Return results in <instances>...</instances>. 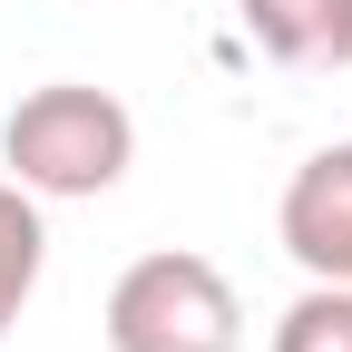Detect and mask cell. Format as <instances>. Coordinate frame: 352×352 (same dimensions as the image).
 <instances>
[{
	"label": "cell",
	"instance_id": "3957f363",
	"mask_svg": "<svg viewBox=\"0 0 352 352\" xmlns=\"http://www.w3.org/2000/svg\"><path fill=\"white\" fill-rule=\"evenodd\" d=\"M274 235L303 264V284H352V138L314 147L284 176V206H274Z\"/></svg>",
	"mask_w": 352,
	"mask_h": 352
},
{
	"label": "cell",
	"instance_id": "5b68a950",
	"mask_svg": "<svg viewBox=\"0 0 352 352\" xmlns=\"http://www.w3.org/2000/svg\"><path fill=\"white\" fill-rule=\"evenodd\" d=\"M39 264H50V226H39V196L20 186V176H0V342H10V323L30 314Z\"/></svg>",
	"mask_w": 352,
	"mask_h": 352
},
{
	"label": "cell",
	"instance_id": "6da1fadb",
	"mask_svg": "<svg viewBox=\"0 0 352 352\" xmlns=\"http://www.w3.org/2000/svg\"><path fill=\"white\" fill-rule=\"evenodd\" d=\"M127 166H138V118H127L118 88L50 78L0 118V176H20L39 206L50 196H108Z\"/></svg>",
	"mask_w": 352,
	"mask_h": 352
},
{
	"label": "cell",
	"instance_id": "8992f818",
	"mask_svg": "<svg viewBox=\"0 0 352 352\" xmlns=\"http://www.w3.org/2000/svg\"><path fill=\"white\" fill-rule=\"evenodd\" d=\"M264 352H352V284H303L274 314V342Z\"/></svg>",
	"mask_w": 352,
	"mask_h": 352
},
{
	"label": "cell",
	"instance_id": "7a4b0ae2",
	"mask_svg": "<svg viewBox=\"0 0 352 352\" xmlns=\"http://www.w3.org/2000/svg\"><path fill=\"white\" fill-rule=\"evenodd\" d=\"M108 352H245V294L226 264L157 245L108 284Z\"/></svg>",
	"mask_w": 352,
	"mask_h": 352
},
{
	"label": "cell",
	"instance_id": "277c9868",
	"mask_svg": "<svg viewBox=\"0 0 352 352\" xmlns=\"http://www.w3.org/2000/svg\"><path fill=\"white\" fill-rule=\"evenodd\" d=\"M245 39L284 69H352V0H235Z\"/></svg>",
	"mask_w": 352,
	"mask_h": 352
}]
</instances>
